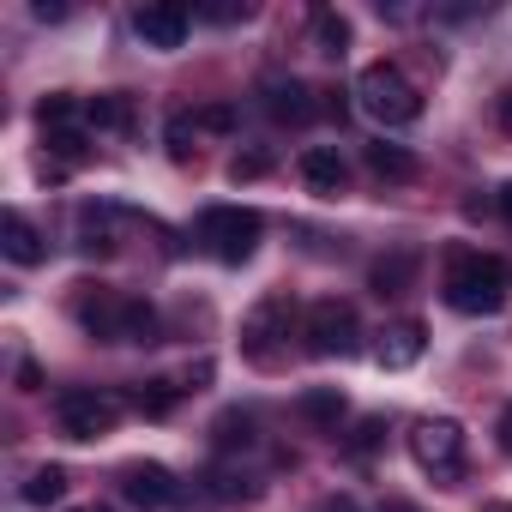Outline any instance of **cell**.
<instances>
[{
	"instance_id": "e0dca14e",
	"label": "cell",
	"mask_w": 512,
	"mask_h": 512,
	"mask_svg": "<svg viewBox=\"0 0 512 512\" xmlns=\"http://www.w3.org/2000/svg\"><path fill=\"white\" fill-rule=\"evenodd\" d=\"M410 278H416V253H410V247H398V253H386V260L368 266V284H374L380 302H386V296H404Z\"/></svg>"
},
{
	"instance_id": "4316f807",
	"label": "cell",
	"mask_w": 512,
	"mask_h": 512,
	"mask_svg": "<svg viewBox=\"0 0 512 512\" xmlns=\"http://www.w3.org/2000/svg\"><path fill=\"white\" fill-rule=\"evenodd\" d=\"M380 440H386V422H380V416H368V422H362V428L350 434V458H368V452H374Z\"/></svg>"
},
{
	"instance_id": "d4e9b609",
	"label": "cell",
	"mask_w": 512,
	"mask_h": 512,
	"mask_svg": "<svg viewBox=\"0 0 512 512\" xmlns=\"http://www.w3.org/2000/svg\"><path fill=\"white\" fill-rule=\"evenodd\" d=\"M175 398H181V386H169V380H145V386H133V410H139V416H169Z\"/></svg>"
},
{
	"instance_id": "7c38bea8",
	"label": "cell",
	"mask_w": 512,
	"mask_h": 512,
	"mask_svg": "<svg viewBox=\"0 0 512 512\" xmlns=\"http://www.w3.org/2000/svg\"><path fill=\"white\" fill-rule=\"evenodd\" d=\"M127 223V211L121 205H109V199H85L79 205V217H73V235H79V247L85 253H115L121 241H115V229Z\"/></svg>"
},
{
	"instance_id": "2e32d148",
	"label": "cell",
	"mask_w": 512,
	"mask_h": 512,
	"mask_svg": "<svg viewBox=\"0 0 512 512\" xmlns=\"http://www.w3.org/2000/svg\"><path fill=\"white\" fill-rule=\"evenodd\" d=\"M362 163H368V175H374V181H416V175H422L416 151H404V145H386V139L362 145Z\"/></svg>"
},
{
	"instance_id": "4dcf8cb0",
	"label": "cell",
	"mask_w": 512,
	"mask_h": 512,
	"mask_svg": "<svg viewBox=\"0 0 512 512\" xmlns=\"http://www.w3.org/2000/svg\"><path fill=\"white\" fill-rule=\"evenodd\" d=\"M494 211H500V217H506V223H512V181H506V187H500V193H494Z\"/></svg>"
},
{
	"instance_id": "8fae6325",
	"label": "cell",
	"mask_w": 512,
	"mask_h": 512,
	"mask_svg": "<svg viewBox=\"0 0 512 512\" xmlns=\"http://www.w3.org/2000/svg\"><path fill=\"white\" fill-rule=\"evenodd\" d=\"M133 31L145 49H181L187 31H193V13L181 7V0H151V7L133 13Z\"/></svg>"
},
{
	"instance_id": "3957f363",
	"label": "cell",
	"mask_w": 512,
	"mask_h": 512,
	"mask_svg": "<svg viewBox=\"0 0 512 512\" xmlns=\"http://www.w3.org/2000/svg\"><path fill=\"white\" fill-rule=\"evenodd\" d=\"M356 109L380 127H410V121H422V91L404 79L398 61H368L356 73Z\"/></svg>"
},
{
	"instance_id": "8992f818",
	"label": "cell",
	"mask_w": 512,
	"mask_h": 512,
	"mask_svg": "<svg viewBox=\"0 0 512 512\" xmlns=\"http://www.w3.org/2000/svg\"><path fill=\"white\" fill-rule=\"evenodd\" d=\"M121 410H127V404H121L115 392H103V386H67V392L55 398V422H61L67 440H103V434H115Z\"/></svg>"
},
{
	"instance_id": "9c48e42d",
	"label": "cell",
	"mask_w": 512,
	"mask_h": 512,
	"mask_svg": "<svg viewBox=\"0 0 512 512\" xmlns=\"http://www.w3.org/2000/svg\"><path fill=\"white\" fill-rule=\"evenodd\" d=\"M260 109L278 121V127H308L314 121V91L290 73H266L260 79Z\"/></svg>"
},
{
	"instance_id": "9a60e30c",
	"label": "cell",
	"mask_w": 512,
	"mask_h": 512,
	"mask_svg": "<svg viewBox=\"0 0 512 512\" xmlns=\"http://www.w3.org/2000/svg\"><path fill=\"white\" fill-rule=\"evenodd\" d=\"M0 247H7L13 266H43V260H49V247H43V235H37V223H31L25 211H7V217H0Z\"/></svg>"
},
{
	"instance_id": "30bf717a",
	"label": "cell",
	"mask_w": 512,
	"mask_h": 512,
	"mask_svg": "<svg viewBox=\"0 0 512 512\" xmlns=\"http://www.w3.org/2000/svg\"><path fill=\"white\" fill-rule=\"evenodd\" d=\"M175 476L163 470V464H151V458H139V464H121V500L127 506H139V512H163V506H175Z\"/></svg>"
},
{
	"instance_id": "ac0fdd59",
	"label": "cell",
	"mask_w": 512,
	"mask_h": 512,
	"mask_svg": "<svg viewBox=\"0 0 512 512\" xmlns=\"http://www.w3.org/2000/svg\"><path fill=\"white\" fill-rule=\"evenodd\" d=\"M296 410H302L314 428L338 434V422H344V392H338V386H308V392L296 398Z\"/></svg>"
},
{
	"instance_id": "52a82bcc",
	"label": "cell",
	"mask_w": 512,
	"mask_h": 512,
	"mask_svg": "<svg viewBox=\"0 0 512 512\" xmlns=\"http://www.w3.org/2000/svg\"><path fill=\"white\" fill-rule=\"evenodd\" d=\"M302 338H308V356H320V362H332V356H356V344H362V320H356L350 302L326 296V302L308 308Z\"/></svg>"
},
{
	"instance_id": "836d02e7",
	"label": "cell",
	"mask_w": 512,
	"mask_h": 512,
	"mask_svg": "<svg viewBox=\"0 0 512 512\" xmlns=\"http://www.w3.org/2000/svg\"><path fill=\"white\" fill-rule=\"evenodd\" d=\"M482 512H512V500H488V506H482Z\"/></svg>"
},
{
	"instance_id": "7402d4cb",
	"label": "cell",
	"mask_w": 512,
	"mask_h": 512,
	"mask_svg": "<svg viewBox=\"0 0 512 512\" xmlns=\"http://www.w3.org/2000/svg\"><path fill=\"white\" fill-rule=\"evenodd\" d=\"M61 494H67V470H61V464H37V470L25 476V488H19L25 506H55Z\"/></svg>"
},
{
	"instance_id": "5b68a950",
	"label": "cell",
	"mask_w": 512,
	"mask_h": 512,
	"mask_svg": "<svg viewBox=\"0 0 512 512\" xmlns=\"http://www.w3.org/2000/svg\"><path fill=\"white\" fill-rule=\"evenodd\" d=\"M290 332H296V302H290L284 290H272V296L253 302V314L241 320V356H247L253 368H278Z\"/></svg>"
},
{
	"instance_id": "d6a6232c",
	"label": "cell",
	"mask_w": 512,
	"mask_h": 512,
	"mask_svg": "<svg viewBox=\"0 0 512 512\" xmlns=\"http://www.w3.org/2000/svg\"><path fill=\"white\" fill-rule=\"evenodd\" d=\"M500 446H506V452H512V410H506V416H500Z\"/></svg>"
},
{
	"instance_id": "1f68e13d",
	"label": "cell",
	"mask_w": 512,
	"mask_h": 512,
	"mask_svg": "<svg viewBox=\"0 0 512 512\" xmlns=\"http://www.w3.org/2000/svg\"><path fill=\"white\" fill-rule=\"evenodd\" d=\"M500 127H506V133H512V85H506V91H500Z\"/></svg>"
},
{
	"instance_id": "ba28073f",
	"label": "cell",
	"mask_w": 512,
	"mask_h": 512,
	"mask_svg": "<svg viewBox=\"0 0 512 512\" xmlns=\"http://www.w3.org/2000/svg\"><path fill=\"white\" fill-rule=\"evenodd\" d=\"M410 458L434 476V482H452L464 470V428L452 416H422L410 428Z\"/></svg>"
},
{
	"instance_id": "603a6c76",
	"label": "cell",
	"mask_w": 512,
	"mask_h": 512,
	"mask_svg": "<svg viewBox=\"0 0 512 512\" xmlns=\"http://www.w3.org/2000/svg\"><path fill=\"white\" fill-rule=\"evenodd\" d=\"M211 434H217V446H223V452H247L253 440H260V422H253L247 410H223Z\"/></svg>"
},
{
	"instance_id": "6da1fadb",
	"label": "cell",
	"mask_w": 512,
	"mask_h": 512,
	"mask_svg": "<svg viewBox=\"0 0 512 512\" xmlns=\"http://www.w3.org/2000/svg\"><path fill=\"white\" fill-rule=\"evenodd\" d=\"M73 320L97 338V344H157L163 320L145 296L109 290V284H73Z\"/></svg>"
},
{
	"instance_id": "83f0119b",
	"label": "cell",
	"mask_w": 512,
	"mask_h": 512,
	"mask_svg": "<svg viewBox=\"0 0 512 512\" xmlns=\"http://www.w3.org/2000/svg\"><path fill=\"white\" fill-rule=\"evenodd\" d=\"M199 127H205V133H229V127H235V109L211 103V109H199Z\"/></svg>"
},
{
	"instance_id": "ffe728a7",
	"label": "cell",
	"mask_w": 512,
	"mask_h": 512,
	"mask_svg": "<svg viewBox=\"0 0 512 512\" xmlns=\"http://www.w3.org/2000/svg\"><path fill=\"white\" fill-rule=\"evenodd\" d=\"M79 121H85V103L67 97V91H55V97L37 103V127H43V133H73Z\"/></svg>"
},
{
	"instance_id": "f546056e",
	"label": "cell",
	"mask_w": 512,
	"mask_h": 512,
	"mask_svg": "<svg viewBox=\"0 0 512 512\" xmlns=\"http://www.w3.org/2000/svg\"><path fill=\"white\" fill-rule=\"evenodd\" d=\"M19 386L37 392V386H43V368H37V362H19Z\"/></svg>"
},
{
	"instance_id": "44dd1931",
	"label": "cell",
	"mask_w": 512,
	"mask_h": 512,
	"mask_svg": "<svg viewBox=\"0 0 512 512\" xmlns=\"http://www.w3.org/2000/svg\"><path fill=\"white\" fill-rule=\"evenodd\" d=\"M199 133H205V127H199V115H187V109H175V115L163 121V139H169V157H175V163H193V157H199Z\"/></svg>"
},
{
	"instance_id": "f1b7e54d",
	"label": "cell",
	"mask_w": 512,
	"mask_h": 512,
	"mask_svg": "<svg viewBox=\"0 0 512 512\" xmlns=\"http://www.w3.org/2000/svg\"><path fill=\"white\" fill-rule=\"evenodd\" d=\"M199 19H211V25H235V19H247V7H235V0H217V7H199Z\"/></svg>"
},
{
	"instance_id": "4fadbf2b",
	"label": "cell",
	"mask_w": 512,
	"mask_h": 512,
	"mask_svg": "<svg viewBox=\"0 0 512 512\" xmlns=\"http://www.w3.org/2000/svg\"><path fill=\"white\" fill-rule=\"evenodd\" d=\"M422 350H428L422 320H392V326L380 332V344H374V362H380L386 374H398V368H416V362H422Z\"/></svg>"
},
{
	"instance_id": "5bb4252c",
	"label": "cell",
	"mask_w": 512,
	"mask_h": 512,
	"mask_svg": "<svg viewBox=\"0 0 512 512\" xmlns=\"http://www.w3.org/2000/svg\"><path fill=\"white\" fill-rule=\"evenodd\" d=\"M296 169H302V181H308L314 199H338V193L350 187V169H344V157H338L332 145H308Z\"/></svg>"
},
{
	"instance_id": "e575fe53",
	"label": "cell",
	"mask_w": 512,
	"mask_h": 512,
	"mask_svg": "<svg viewBox=\"0 0 512 512\" xmlns=\"http://www.w3.org/2000/svg\"><path fill=\"white\" fill-rule=\"evenodd\" d=\"M73 512H115V506H73Z\"/></svg>"
},
{
	"instance_id": "277c9868",
	"label": "cell",
	"mask_w": 512,
	"mask_h": 512,
	"mask_svg": "<svg viewBox=\"0 0 512 512\" xmlns=\"http://www.w3.org/2000/svg\"><path fill=\"white\" fill-rule=\"evenodd\" d=\"M193 235H199V247L211 253V260L241 266V260H253V247H260L266 223H260V211H247V205H211V211H199Z\"/></svg>"
},
{
	"instance_id": "cb8c5ba5",
	"label": "cell",
	"mask_w": 512,
	"mask_h": 512,
	"mask_svg": "<svg viewBox=\"0 0 512 512\" xmlns=\"http://www.w3.org/2000/svg\"><path fill=\"white\" fill-rule=\"evenodd\" d=\"M314 49H320V55H344V49H350V19L332 13V7H320V13H314Z\"/></svg>"
},
{
	"instance_id": "7a4b0ae2",
	"label": "cell",
	"mask_w": 512,
	"mask_h": 512,
	"mask_svg": "<svg viewBox=\"0 0 512 512\" xmlns=\"http://www.w3.org/2000/svg\"><path fill=\"white\" fill-rule=\"evenodd\" d=\"M440 296H446L452 314H470V320L500 314L506 296H512V266L482 253V247H452L446 266H440Z\"/></svg>"
},
{
	"instance_id": "484cf974",
	"label": "cell",
	"mask_w": 512,
	"mask_h": 512,
	"mask_svg": "<svg viewBox=\"0 0 512 512\" xmlns=\"http://www.w3.org/2000/svg\"><path fill=\"white\" fill-rule=\"evenodd\" d=\"M260 175H272V151H235L229 181H260Z\"/></svg>"
},
{
	"instance_id": "d6986e66",
	"label": "cell",
	"mask_w": 512,
	"mask_h": 512,
	"mask_svg": "<svg viewBox=\"0 0 512 512\" xmlns=\"http://www.w3.org/2000/svg\"><path fill=\"white\" fill-rule=\"evenodd\" d=\"M85 127H97V133H127V127H133V103H127L121 91H103V97L85 103Z\"/></svg>"
}]
</instances>
